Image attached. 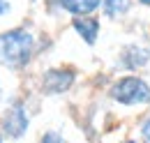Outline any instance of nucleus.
<instances>
[{"instance_id": "1", "label": "nucleus", "mask_w": 150, "mask_h": 143, "mask_svg": "<svg viewBox=\"0 0 150 143\" xmlns=\"http://www.w3.org/2000/svg\"><path fill=\"white\" fill-rule=\"evenodd\" d=\"M35 53V37L25 28L7 30L0 35V62L7 65L9 69L25 67Z\"/></svg>"}, {"instance_id": "2", "label": "nucleus", "mask_w": 150, "mask_h": 143, "mask_svg": "<svg viewBox=\"0 0 150 143\" xmlns=\"http://www.w3.org/2000/svg\"><path fill=\"white\" fill-rule=\"evenodd\" d=\"M109 97L120 106H146L150 104V83L139 74H125L111 83Z\"/></svg>"}, {"instance_id": "3", "label": "nucleus", "mask_w": 150, "mask_h": 143, "mask_svg": "<svg viewBox=\"0 0 150 143\" xmlns=\"http://www.w3.org/2000/svg\"><path fill=\"white\" fill-rule=\"evenodd\" d=\"M76 83V72L72 67H51L42 74L39 88L44 95H65Z\"/></svg>"}, {"instance_id": "4", "label": "nucleus", "mask_w": 150, "mask_h": 143, "mask_svg": "<svg viewBox=\"0 0 150 143\" xmlns=\"http://www.w3.org/2000/svg\"><path fill=\"white\" fill-rule=\"evenodd\" d=\"M28 127H30V115H28L25 106L21 102H14L2 118V132L9 139H21L28 132Z\"/></svg>"}, {"instance_id": "5", "label": "nucleus", "mask_w": 150, "mask_h": 143, "mask_svg": "<svg viewBox=\"0 0 150 143\" xmlns=\"http://www.w3.org/2000/svg\"><path fill=\"white\" fill-rule=\"evenodd\" d=\"M150 62V49L141 44H127L122 46V51L118 55V65L127 72H139Z\"/></svg>"}, {"instance_id": "6", "label": "nucleus", "mask_w": 150, "mask_h": 143, "mask_svg": "<svg viewBox=\"0 0 150 143\" xmlns=\"http://www.w3.org/2000/svg\"><path fill=\"white\" fill-rule=\"evenodd\" d=\"M72 28H74V33L88 46H93V44H97V39H99V18L97 16H74L72 18Z\"/></svg>"}, {"instance_id": "7", "label": "nucleus", "mask_w": 150, "mask_h": 143, "mask_svg": "<svg viewBox=\"0 0 150 143\" xmlns=\"http://www.w3.org/2000/svg\"><path fill=\"white\" fill-rule=\"evenodd\" d=\"M58 7L74 16H90L102 7V0H56Z\"/></svg>"}, {"instance_id": "8", "label": "nucleus", "mask_w": 150, "mask_h": 143, "mask_svg": "<svg viewBox=\"0 0 150 143\" xmlns=\"http://www.w3.org/2000/svg\"><path fill=\"white\" fill-rule=\"evenodd\" d=\"M102 9L106 16H120V14H127L129 12V0H102Z\"/></svg>"}, {"instance_id": "9", "label": "nucleus", "mask_w": 150, "mask_h": 143, "mask_svg": "<svg viewBox=\"0 0 150 143\" xmlns=\"http://www.w3.org/2000/svg\"><path fill=\"white\" fill-rule=\"evenodd\" d=\"M39 143H67V139L60 134V132H44Z\"/></svg>"}, {"instance_id": "10", "label": "nucleus", "mask_w": 150, "mask_h": 143, "mask_svg": "<svg viewBox=\"0 0 150 143\" xmlns=\"http://www.w3.org/2000/svg\"><path fill=\"white\" fill-rule=\"evenodd\" d=\"M139 136H141V143H150V115H146L139 125Z\"/></svg>"}, {"instance_id": "11", "label": "nucleus", "mask_w": 150, "mask_h": 143, "mask_svg": "<svg viewBox=\"0 0 150 143\" xmlns=\"http://www.w3.org/2000/svg\"><path fill=\"white\" fill-rule=\"evenodd\" d=\"M141 5H146V7H150V0H139Z\"/></svg>"}, {"instance_id": "12", "label": "nucleus", "mask_w": 150, "mask_h": 143, "mask_svg": "<svg viewBox=\"0 0 150 143\" xmlns=\"http://www.w3.org/2000/svg\"><path fill=\"white\" fill-rule=\"evenodd\" d=\"M122 143H139V141H132V139H127V141H122Z\"/></svg>"}, {"instance_id": "13", "label": "nucleus", "mask_w": 150, "mask_h": 143, "mask_svg": "<svg viewBox=\"0 0 150 143\" xmlns=\"http://www.w3.org/2000/svg\"><path fill=\"white\" fill-rule=\"evenodd\" d=\"M0 97H2V88H0Z\"/></svg>"}, {"instance_id": "14", "label": "nucleus", "mask_w": 150, "mask_h": 143, "mask_svg": "<svg viewBox=\"0 0 150 143\" xmlns=\"http://www.w3.org/2000/svg\"><path fill=\"white\" fill-rule=\"evenodd\" d=\"M0 143H2V136H0Z\"/></svg>"}]
</instances>
